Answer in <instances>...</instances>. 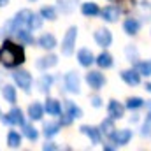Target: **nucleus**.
Masks as SVG:
<instances>
[{
  "label": "nucleus",
  "instance_id": "nucleus-1",
  "mask_svg": "<svg viewBox=\"0 0 151 151\" xmlns=\"http://www.w3.org/2000/svg\"><path fill=\"white\" fill-rule=\"evenodd\" d=\"M25 62V49L11 40H5L0 47V63L5 69H16Z\"/></svg>",
  "mask_w": 151,
  "mask_h": 151
},
{
  "label": "nucleus",
  "instance_id": "nucleus-2",
  "mask_svg": "<svg viewBox=\"0 0 151 151\" xmlns=\"http://www.w3.org/2000/svg\"><path fill=\"white\" fill-rule=\"evenodd\" d=\"M76 39H77V28L76 27H70L65 34V37L62 40V55L65 56H70L74 53V47H76Z\"/></svg>",
  "mask_w": 151,
  "mask_h": 151
},
{
  "label": "nucleus",
  "instance_id": "nucleus-3",
  "mask_svg": "<svg viewBox=\"0 0 151 151\" xmlns=\"http://www.w3.org/2000/svg\"><path fill=\"white\" fill-rule=\"evenodd\" d=\"M12 79L23 91H30V88H32V76H30V72H27V70H14L12 72Z\"/></svg>",
  "mask_w": 151,
  "mask_h": 151
},
{
  "label": "nucleus",
  "instance_id": "nucleus-4",
  "mask_svg": "<svg viewBox=\"0 0 151 151\" xmlns=\"http://www.w3.org/2000/svg\"><path fill=\"white\" fill-rule=\"evenodd\" d=\"M63 83H65V90H67L69 93H76V95H77V93L81 91V81H79L77 72H69V74H65Z\"/></svg>",
  "mask_w": 151,
  "mask_h": 151
},
{
  "label": "nucleus",
  "instance_id": "nucleus-5",
  "mask_svg": "<svg viewBox=\"0 0 151 151\" xmlns=\"http://www.w3.org/2000/svg\"><path fill=\"white\" fill-rule=\"evenodd\" d=\"M109 139L113 141L116 146H125V144L130 142V139H132V132L127 130V128H123V130H114L113 134L109 135Z\"/></svg>",
  "mask_w": 151,
  "mask_h": 151
},
{
  "label": "nucleus",
  "instance_id": "nucleus-6",
  "mask_svg": "<svg viewBox=\"0 0 151 151\" xmlns=\"http://www.w3.org/2000/svg\"><path fill=\"white\" fill-rule=\"evenodd\" d=\"M86 83L90 84V88L100 90V88L106 84V77H104V74H100L99 70H91V72L86 74Z\"/></svg>",
  "mask_w": 151,
  "mask_h": 151
},
{
  "label": "nucleus",
  "instance_id": "nucleus-7",
  "mask_svg": "<svg viewBox=\"0 0 151 151\" xmlns=\"http://www.w3.org/2000/svg\"><path fill=\"white\" fill-rule=\"evenodd\" d=\"M95 42H97L99 46H102V47H107V46H111V42H113V34H111L107 28H99V30L95 32Z\"/></svg>",
  "mask_w": 151,
  "mask_h": 151
},
{
  "label": "nucleus",
  "instance_id": "nucleus-8",
  "mask_svg": "<svg viewBox=\"0 0 151 151\" xmlns=\"http://www.w3.org/2000/svg\"><path fill=\"white\" fill-rule=\"evenodd\" d=\"M79 130H81L84 135H88L93 144H99V142L102 141V132H100V128H95V127H90V125H83Z\"/></svg>",
  "mask_w": 151,
  "mask_h": 151
},
{
  "label": "nucleus",
  "instance_id": "nucleus-9",
  "mask_svg": "<svg viewBox=\"0 0 151 151\" xmlns=\"http://www.w3.org/2000/svg\"><path fill=\"white\" fill-rule=\"evenodd\" d=\"M121 79H123L128 86H137V84L141 83V74H139L135 69L123 70V72H121Z\"/></svg>",
  "mask_w": 151,
  "mask_h": 151
},
{
  "label": "nucleus",
  "instance_id": "nucleus-10",
  "mask_svg": "<svg viewBox=\"0 0 151 151\" xmlns=\"http://www.w3.org/2000/svg\"><path fill=\"white\" fill-rule=\"evenodd\" d=\"M107 114H109V118H113V119H119V118L125 116V107H123L118 100H111V102H109V107H107Z\"/></svg>",
  "mask_w": 151,
  "mask_h": 151
},
{
  "label": "nucleus",
  "instance_id": "nucleus-11",
  "mask_svg": "<svg viewBox=\"0 0 151 151\" xmlns=\"http://www.w3.org/2000/svg\"><path fill=\"white\" fill-rule=\"evenodd\" d=\"M100 16H102L106 21L114 23V21H118V18H119V9L114 7V5H107V7H104V9L100 11Z\"/></svg>",
  "mask_w": 151,
  "mask_h": 151
},
{
  "label": "nucleus",
  "instance_id": "nucleus-12",
  "mask_svg": "<svg viewBox=\"0 0 151 151\" xmlns=\"http://www.w3.org/2000/svg\"><path fill=\"white\" fill-rule=\"evenodd\" d=\"M77 60H79V63H81L83 67H90V65L95 62V56H93V53H91L90 49L83 47V49L77 51Z\"/></svg>",
  "mask_w": 151,
  "mask_h": 151
},
{
  "label": "nucleus",
  "instance_id": "nucleus-13",
  "mask_svg": "<svg viewBox=\"0 0 151 151\" xmlns=\"http://www.w3.org/2000/svg\"><path fill=\"white\" fill-rule=\"evenodd\" d=\"M58 63V58L55 56V55H47V56H42V58H39L37 60V69L40 70H47V69H51V67H55Z\"/></svg>",
  "mask_w": 151,
  "mask_h": 151
},
{
  "label": "nucleus",
  "instance_id": "nucleus-14",
  "mask_svg": "<svg viewBox=\"0 0 151 151\" xmlns=\"http://www.w3.org/2000/svg\"><path fill=\"white\" fill-rule=\"evenodd\" d=\"M123 30H125V34H128V35H135V34L141 30V23H139L135 18H128V19H125V23H123Z\"/></svg>",
  "mask_w": 151,
  "mask_h": 151
},
{
  "label": "nucleus",
  "instance_id": "nucleus-15",
  "mask_svg": "<svg viewBox=\"0 0 151 151\" xmlns=\"http://www.w3.org/2000/svg\"><path fill=\"white\" fill-rule=\"evenodd\" d=\"M12 35L18 39L19 42H23V44H34V42H35V40H34V37L30 35V30H28L27 27H23V28H18V30H16Z\"/></svg>",
  "mask_w": 151,
  "mask_h": 151
},
{
  "label": "nucleus",
  "instance_id": "nucleus-16",
  "mask_svg": "<svg viewBox=\"0 0 151 151\" xmlns=\"http://www.w3.org/2000/svg\"><path fill=\"white\" fill-rule=\"evenodd\" d=\"M42 116H44V107L39 102L30 104V107H28V118L32 121H39V119H42Z\"/></svg>",
  "mask_w": 151,
  "mask_h": 151
},
{
  "label": "nucleus",
  "instance_id": "nucleus-17",
  "mask_svg": "<svg viewBox=\"0 0 151 151\" xmlns=\"http://www.w3.org/2000/svg\"><path fill=\"white\" fill-rule=\"evenodd\" d=\"M81 12L84 16H88V18H93V16H99L100 14V9H99V5L95 2H86V4L81 5Z\"/></svg>",
  "mask_w": 151,
  "mask_h": 151
},
{
  "label": "nucleus",
  "instance_id": "nucleus-18",
  "mask_svg": "<svg viewBox=\"0 0 151 151\" xmlns=\"http://www.w3.org/2000/svg\"><path fill=\"white\" fill-rule=\"evenodd\" d=\"M44 109L47 111V114H51V116H60V114H62V106H60V102L55 100V99H47Z\"/></svg>",
  "mask_w": 151,
  "mask_h": 151
},
{
  "label": "nucleus",
  "instance_id": "nucleus-19",
  "mask_svg": "<svg viewBox=\"0 0 151 151\" xmlns=\"http://www.w3.org/2000/svg\"><path fill=\"white\" fill-rule=\"evenodd\" d=\"M144 106L148 107V114H146V121L141 128V135L148 137V135H151V100H144Z\"/></svg>",
  "mask_w": 151,
  "mask_h": 151
},
{
  "label": "nucleus",
  "instance_id": "nucleus-20",
  "mask_svg": "<svg viewBox=\"0 0 151 151\" xmlns=\"http://www.w3.org/2000/svg\"><path fill=\"white\" fill-rule=\"evenodd\" d=\"M37 42L42 49H53V47L56 46V39H55L53 34H44V35H40Z\"/></svg>",
  "mask_w": 151,
  "mask_h": 151
},
{
  "label": "nucleus",
  "instance_id": "nucleus-21",
  "mask_svg": "<svg viewBox=\"0 0 151 151\" xmlns=\"http://www.w3.org/2000/svg\"><path fill=\"white\" fill-rule=\"evenodd\" d=\"M77 2H79V0H56L58 9H60L63 14H70V12H74Z\"/></svg>",
  "mask_w": 151,
  "mask_h": 151
},
{
  "label": "nucleus",
  "instance_id": "nucleus-22",
  "mask_svg": "<svg viewBox=\"0 0 151 151\" xmlns=\"http://www.w3.org/2000/svg\"><path fill=\"white\" fill-rule=\"evenodd\" d=\"M65 111H67V116L69 118H72V119H77V118H81L83 116V111H81V107H77L74 102H70V100H65Z\"/></svg>",
  "mask_w": 151,
  "mask_h": 151
},
{
  "label": "nucleus",
  "instance_id": "nucleus-23",
  "mask_svg": "<svg viewBox=\"0 0 151 151\" xmlns=\"http://www.w3.org/2000/svg\"><path fill=\"white\" fill-rule=\"evenodd\" d=\"M95 62H97V65H99L100 69H109V67H113V56H111L107 51L100 53Z\"/></svg>",
  "mask_w": 151,
  "mask_h": 151
},
{
  "label": "nucleus",
  "instance_id": "nucleus-24",
  "mask_svg": "<svg viewBox=\"0 0 151 151\" xmlns=\"http://www.w3.org/2000/svg\"><path fill=\"white\" fill-rule=\"evenodd\" d=\"M9 116H11L12 125H19V127L25 125V116H23V113H21L19 107H12V109L9 111Z\"/></svg>",
  "mask_w": 151,
  "mask_h": 151
},
{
  "label": "nucleus",
  "instance_id": "nucleus-25",
  "mask_svg": "<svg viewBox=\"0 0 151 151\" xmlns=\"http://www.w3.org/2000/svg\"><path fill=\"white\" fill-rule=\"evenodd\" d=\"M2 95L5 99V102H9V104H14L16 102V88L14 86H11V84L2 86Z\"/></svg>",
  "mask_w": 151,
  "mask_h": 151
},
{
  "label": "nucleus",
  "instance_id": "nucleus-26",
  "mask_svg": "<svg viewBox=\"0 0 151 151\" xmlns=\"http://www.w3.org/2000/svg\"><path fill=\"white\" fill-rule=\"evenodd\" d=\"M58 130H60V123H55V121L44 123V128H42V132H44V135H46L47 139L55 137V135L58 134Z\"/></svg>",
  "mask_w": 151,
  "mask_h": 151
},
{
  "label": "nucleus",
  "instance_id": "nucleus-27",
  "mask_svg": "<svg viewBox=\"0 0 151 151\" xmlns=\"http://www.w3.org/2000/svg\"><path fill=\"white\" fill-rule=\"evenodd\" d=\"M7 144H9V148H12V150L19 148V146H21V135H19L16 130H11L9 135H7Z\"/></svg>",
  "mask_w": 151,
  "mask_h": 151
},
{
  "label": "nucleus",
  "instance_id": "nucleus-28",
  "mask_svg": "<svg viewBox=\"0 0 151 151\" xmlns=\"http://www.w3.org/2000/svg\"><path fill=\"white\" fill-rule=\"evenodd\" d=\"M42 16L40 14H35V12H32V16H30V19H28V25H27V28L32 32V30H39L40 27H42Z\"/></svg>",
  "mask_w": 151,
  "mask_h": 151
},
{
  "label": "nucleus",
  "instance_id": "nucleus-29",
  "mask_svg": "<svg viewBox=\"0 0 151 151\" xmlns=\"http://www.w3.org/2000/svg\"><path fill=\"white\" fill-rule=\"evenodd\" d=\"M51 84H53V76L44 74L40 79H39V90H40L42 93H47L49 88H51Z\"/></svg>",
  "mask_w": 151,
  "mask_h": 151
},
{
  "label": "nucleus",
  "instance_id": "nucleus-30",
  "mask_svg": "<svg viewBox=\"0 0 151 151\" xmlns=\"http://www.w3.org/2000/svg\"><path fill=\"white\" fill-rule=\"evenodd\" d=\"M135 70L141 76H151V60H146V62H137L135 63Z\"/></svg>",
  "mask_w": 151,
  "mask_h": 151
},
{
  "label": "nucleus",
  "instance_id": "nucleus-31",
  "mask_svg": "<svg viewBox=\"0 0 151 151\" xmlns=\"http://www.w3.org/2000/svg\"><path fill=\"white\" fill-rule=\"evenodd\" d=\"M44 19H49V21H53V19H56V9L55 7H51V5H44L42 9H40V12H39Z\"/></svg>",
  "mask_w": 151,
  "mask_h": 151
},
{
  "label": "nucleus",
  "instance_id": "nucleus-32",
  "mask_svg": "<svg viewBox=\"0 0 151 151\" xmlns=\"http://www.w3.org/2000/svg\"><path fill=\"white\" fill-rule=\"evenodd\" d=\"M125 55H127V58H128V62L130 63H137L139 62V51H137V47L135 46H127V49H125Z\"/></svg>",
  "mask_w": 151,
  "mask_h": 151
},
{
  "label": "nucleus",
  "instance_id": "nucleus-33",
  "mask_svg": "<svg viewBox=\"0 0 151 151\" xmlns=\"http://www.w3.org/2000/svg\"><path fill=\"white\" fill-rule=\"evenodd\" d=\"M127 109H130V111H135V109H141V107H144V100L141 99V97H132V99H128L127 100V106H125Z\"/></svg>",
  "mask_w": 151,
  "mask_h": 151
},
{
  "label": "nucleus",
  "instance_id": "nucleus-34",
  "mask_svg": "<svg viewBox=\"0 0 151 151\" xmlns=\"http://www.w3.org/2000/svg\"><path fill=\"white\" fill-rule=\"evenodd\" d=\"M113 121H114L113 118H107V119H104V121H102V125H100V132H102V134H106L107 137H109L114 130H116Z\"/></svg>",
  "mask_w": 151,
  "mask_h": 151
},
{
  "label": "nucleus",
  "instance_id": "nucleus-35",
  "mask_svg": "<svg viewBox=\"0 0 151 151\" xmlns=\"http://www.w3.org/2000/svg\"><path fill=\"white\" fill-rule=\"evenodd\" d=\"M23 134H25V137L28 141H37V137H39L37 128L32 127V125H23Z\"/></svg>",
  "mask_w": 151,
  "mask_h": 151
},
{
  "label": "nucleus",
  "instance_id": "nucleus-36",
  "mask_svg": "<svg viewBox=\"0 0 151 151\" xmlns=\"http://www.w3.org/2000/svg\"><path fill=\"white\" fill-rule=\"evenodd\" d=\"M0 119H2V123H4V125H12L9 113H7V114H2V116H0Z\"/></svg>",
  "mask_w": 151,
  "mask_h": 151
},
{
  "label": "nucleus",
  "instance_id": "nucleus-37",
  "mask_svg": "<svg viewBox=\"0 0 151 151\" xmlns=\"http://www.w3.org/2000/svg\"><path fill=\"white\" fill-rule=\"evenodd\" d=\"M91 106H93V107H100V106H102L100 97H91Z\"/></svg>",
  "mask_w": 151,
  "mask_h": 151
},
{
  "label": "nucleus",
  "instance_id": "nucleus-38",
  "mask_svg": "<svg viewBox=\"0 0 151 151\" xmlns=\"http://www.w3.org/2000/svg\"><path fill=\"white\" fill-rule=\"evenodd\" d=\"M42 150L44 151H56L58 150V146H55V144H53V142H47V144H44V146H42Z\"/></svg>",
  "mask_w": 151,
  "mask_h": 151
},
{
  "label": "nucleus",
  "instance_id": "nucleus-39",
  "mask_svg": "<svg viewBox=\"0 0 151 151\" xmlns=\"http://www.w3.org/2000/svg\"><path fill=\"white\" fill-rule=\"evenodd\" d=\"M104 150L106 151H113V150H118V146H116V144H104Z\"/></svg>",
  "mask_w": 151,
  "mask_h": 151
},
{
  "label": "nucleus",
  "instance_id": "nucleus-40",
  "mask_svg": "<svg viewBox=\"0 0 151 151\" xmlns=\"http://www.w3.org/2000/svg\"><path fill=\"white\" fill-rule=\"evenodd\" d=\"M7 2H9V0H0V7H4V5H7Z\"/></svg>",
  "mask_w": 151,
  "mask_h": 151
},
{
  "label": "nucleus",
  "instance_id": "nucleus-41",
  "mask_svg": "<svg viewBox=\"0 0 151 151\" xmlns=\"http://www.w3.org/2000/svg\"><path fill=\"white\" fill-rule=\"evenodd\" d=\"M146 90H148V91H151V83H148V84H146Z\"/></svg>",
  "mask_w": 151,
  "mask_h": 151
},
{
  "label": "nucleus",
  "instance_id": "nucleus-42",
  "mask_svg": "<svg viewBox=\"0 0 151 151\" xmlns=\"http://www.w3.org/2000/svg\"><path fill=\"white\" fill-rule=\"evenodd\" d=\"M0 84H2V77H0Z\"/></svg>",
  "mask_w": 151,
  "mask_h": 151
},
{
  "label": "nucleus",
  "instance_id": "nucleus-43",
  "mask_svg": "<svg viewBox=\"0 0 151 151\" xmlns=\"http://www.w3.org/2000/svg\"><path fill=\"white\" fill-rule=\"evenodd\" d=\"M30 2H35V0H30Z\"/></svg>",
  "mask_w": 151,
  "mask_h": 151
},
{
  "label": "nucleus",
  "instance_id": "nucleus-44",
  "mask_svg": "<svg viewBox=\"0 0 151 151\" xmlns=\"http://www.w3.org/2000/svg\"><path fill=\"white\" fill-rule=\"evenodd\" d=\"M0 116H2V111H0Z\"/></svg>",
  "mask_w": 151,
  "mask_h": 151
},
{
  "label": "nucleus",
  "instance_id": "nucleus-45",
  "mask_svg": "<svg viewBox=\"0 0 151 151\" xmlns=\"http://www.w3.org/2000/svg\"><path fill=\"white\" fill-rule=\"evenodd\" d=\"M109 2H113V0H109Z\"/></svg>",
  "mask_w": 151,
  "mask_h": 151
}]
</instances>
